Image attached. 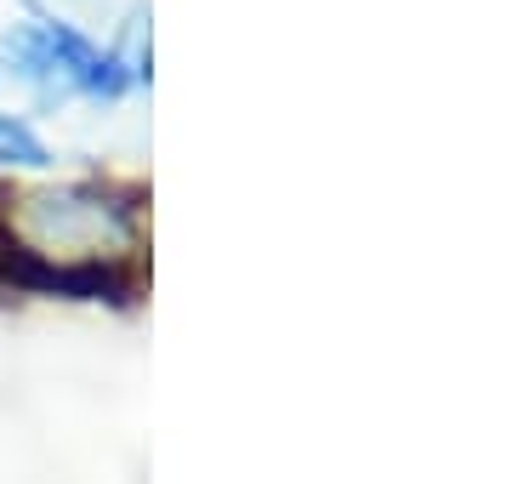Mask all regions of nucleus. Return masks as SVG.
<instances>
[{"label": "nucleus", "mask_w": 512, "mask_h": 484, "mask_svg": "<svg viewBox=\"0 0 512 484\" xmlns=\"http://www.w3.org/2000/svg\"><path fill=\"white\" fill-rule=\"evenodd\" d=\"M12 205V200H0ZM0 223L12 228V240H23L35 257L52 262H103V251L137 240V205L114 188L69 183V188H40L23 194L12 211H0Z\"/></svg>", "instance_id": "1"}, {"label": "nucleus", "mask_w": 512, "mask_h": 484, "mask_svg": "<svg viewBox=\"0 0 512 484\" xmlns=\"http://www.w3.org/2000/svg\"><path fill=\"white\" fill-rule=\"evenodd\" d=\"M6 63L46 103H63V97H120L131 86V75L120 69L114 52H97L80 29H69L63 18H40V12L23 18L6 35Z\"/></svg>", "instance_id": "2"}, {"label": "nucleus", "mask_w": 512, "mask_h": 484, "mask_svg": "<svg viewBox=\"0 0 512 484\" xmlns=\"http://www.w3.org/2000/svg\"><path fill=\"white\" fill-rule=\"evenodd\" d=\"M12 166H29V171L46 166V143H40L23 120L0 114V171H12Z\"/></svg>", "instance_id": "3"}]
</instances>
